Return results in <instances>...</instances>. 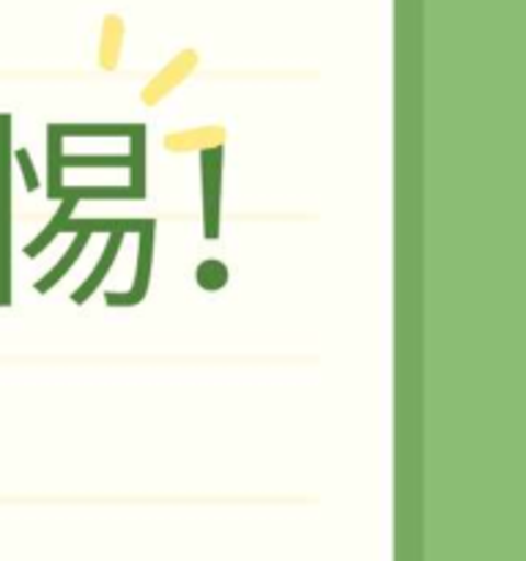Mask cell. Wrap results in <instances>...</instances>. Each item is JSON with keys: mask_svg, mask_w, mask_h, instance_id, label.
<instances>
[{"mask_svg": "<svg viewBox=\"0 0 526 561\" xmlns=\"http://www.w3.org/2000/svg\"><path fill=\"white\" fill-rule=\"evenodd\" d=\"M16 153V164H20L22 175H25V186L27 192H36L38 190V179H36V170H33V162H31V153L25 151V148H20Z\"/></svg>", "mask_w": 526, "mask_h": 561, "instance_id": "e0dca14e", "label": "cell"}, {"mask_svg": "<svg viewBox=\"0 0 526 561\" xmlns=\"http://www.w3.org/2000/svg\"><path fill=\"white\" fill-rule=\"evenodd\" d=\"M228 140V129L219 124L214 126H197V129H181L170 131L164 137V151L170 153H195V151H214V148H222Z\"/></svg>", "mask_w": 526, "mask_h": 561, "instance_id": "277c9868", "label": "cell"}, {"mask_svg": "<svg viewBox=\"0 0 526 561\" xmlns=\"http://www.w3.org/2000/svg\"><path fill=\"white\" fill-rule=\"evenodd\" d=\"M121 241H124V233H110V239H107V247H104V252H102V261H99V266L93 268V274H91V277H88L85 283H82V288L77 290V294H75V305H82V301H85L88 296H91L93 290H96L99 285H102V279L107 277L110 266H113L115 255H118V250H121Z\"/></svg>", "mask_w": 526, "mask_h": 561, "instance_id": "52a82bcc", "label": "cell"}, {"mask_svg": "<svg viewBox=\"0 0 526 561\" xmlns=\"http://www.w3.org/2000/svg\"><path fill=\"white\" fill-rule=\"evenodd\" d=\"M195 66H197L195 53H181L179 58L170 60V64L164 66V69L159 71L146 88H142V104H146V107H157V104L162 102L173 88H179L181 82L195 71Z\"/></svg>", "mask_w": 526, "mask_h": 561, "instance_id": "3957f363", "label": "cell"}, {"mask_svg": "<svg viewBox=\"0 0 526 561\" xmlns=\"http://www.w3.org/2000/svg\"><path fill=\"white\" fill-rule=\"evenodd\" d=\"M129 140H132V153H129L132 184H129V190L135 192V201H142V197H146V126L135 124Z\"/></svg>", "mask_w": 526, "mask_h": 561, "instance_id": "5b68a950", "label": "cell"}, {"mask_svg": "<svg viewBox=\"0 0 526 561\" xmlns=\"http://www.w3.org/2000/svg\"><path fill=\"white\" fill-rule=\"evenodd\" d=\"M60 164H64V168H82V164H93V168L115 164V168H124V164H129V157H64Z\"/></svg>", "mask_w": 526, "mask_h": 561, "instance_id": "2e32d148", "label": "cell"}, {"mask_svg": "<svg viewBox=\"0 0 526 561\" xmlns=\"http://www.w3.org/2000/svg\"><path fill=\"white\" fill-rule=\"evenodd\" d=\"M148 219H69L64 225V230H71V233H80V230H88V233H129V230H142Z\"/></svg>", "mask_w": 526, "mask_h": 561, "instance_id": "8992f818", "label": "cell"}, {"mask_svg": "<svg viewBox=\"0 0 526 561\" xmlns=\"http://www.w3.org/2000/svg\"><path fill=\"white\" fill-rule=\"evenodd\" d=\"M203 168V217H206V239L219 236V192H222V148L201 153Z\"/></svg>", "mask_w": 526, "mask_h": 561, "instance_id": "7a4b0ae2", "label": "cell"}, {"mask_svg": "<svg viewBox=\"0 0 526 561\" xmlns=\"http://www.w3.org/2000/svg\"><path fill=\"white\" fill-rule=\"evenodd\" d=\"M58 137H129L135 124H53Z\"/></svg>", "mask_w": 526, "mask_h": 561, "instance_id": "30bf717a", "label": "cell"}, {"mask_svg": "<svg viewBox=\"0 0 526 561\" xmlns=\"http://www.w3.org/2000/svg\"><path fill=\"white\" fill-rule=\"evenodd\" d=\"M153 219H148L146 228L140 230V261H137V277H135V294L146 296L148 290V274H151V252H153Z\"/></svg>", "mask_w": 526, "mask_h": 561, "instance_id": "7c38bea8", "label": "cell"}, {"mask_svg": "<svg viewBox=\"0 0 526 561\" xmlns=\"http://www.w3.org/2000/svg\"><path fill=\"white\" fill-rule=\"evenodd\" d=\"M104 301H107L110 307H132V305H140L142 296H137L135 290H129V294H107L104 296Z\"/></svg>", "mask_w": 526, "mask_h": 561, "instance_id": "ac0fdd59", "label": "cell"}, {"mask_svg": "<svg viewBox=\"0 0 526 561\" xmlns=\"http://www.w3.org/2000/svg\"><path fill=\"white\" fill-rule=\"evenodd\" d=\"M118 49H121V27L110 22L107 33H104V44H102V66L107 71L118 66Z\"/></svg>", "mask_w": 526, "mask_h": 561, "instance_id": "9a60e30c", "label": "cell"}, {"mask_svg": "<svg viewBox=\"0 0 526 561\" xmlns=\"http://www.w3.org/2000/svg\"><path fill=\"white\" fill-rule=\"evenodd\" d=\"M88 239H91V233H88V230H80V233L75 236V241H71L69 252H66V255L60 257V263H58V266H55L53 272L47 274V277H42V279H38V283H36V290H38V294H47V290H53L55 285H58L60 279H64V274L69 272L71 266H75V263H77V257H80V252L85 250Z\"/></svg>", "mask_w": 526, "mask_h": 561, "instance_id": "9c48e42d", "label": "cell"}, {"mask_svg": "<svg viewBox=\"0 0 526 561\" xmlns=\"http://www.w3.org/2000/svg\"><path fill=\"white\" fill-rule=\"evenodd\" d=\"M77 203H80V201H75V197H64V201H60V208H58V214H55V217H53V222H49L47 228H44L42 233H38V239L33 241V244H27V250H25L27 257H36L38 252L44 250V247L53 244L55 236L64 233V225L71 219V211H75Z\"/></svg>", "mask_w": 526, "mask_h": 561, "instance_id": "8fae6325", "label": "cell"}, {"mask_svg": "<svg viewBox=\"0 0 526 561\" xmlns=\"http://www.w3.org/2000/svg\"><path fill=\"white\" fill-rule=\"evenodd\" d=\"M195 279L203 290H222L228 285V268L219 261H203L197 266Z\"/></svg>", "mask_w": 526, "mask_h": 561, "instance_id": "4fadbf2b", "label": "cell"}, {"mask_svg": "<svg viewBox=\"0 0 526 561\" xmlns=\"http://www.w3.org/2000/svg\"><path fill=\"white\" fill-rule=\"evenodd\" d=\"M75 197V201H135L129 186H60L58 201Z\"/></svg>", "mask_w": 526, "mask_h": 561, "instance_id": "ba28073f", "label": "cell"}, {"mask_svg": "<svg viewBox=\"0 0 526 561\" xmlns=\"http://www.w3.org/2000/svg\"><path fill=\"white\" fill-rule=\"evenodd\" d=\"M11 305V115L0 113V307Z\"/></svg>", "mask_w": 526, "mask_h": 561, "instance_id": "6da1fadb", "label": "cell"}, {"mask_svg": "<svg viewBox=\"0 0 526 561\" xmlns=\"http://www.w3.org/2000/svg\"><path fill=\"white\" fill-rule=\"evenodd\" d=\"M60 159H64V153H60V137H58V131L49 126V190H47V195L55 197V201H58V195H60V168H64V164H60Z\"/></svg>", "mask_w": 526, "mask_h": 561, "instance_id": "5bb4252c", "label": "cell"}]
</instances>
